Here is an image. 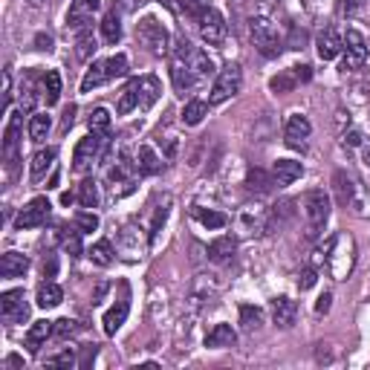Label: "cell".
I'll list each match as a JSON object with an SVG mask.
<instances>
[{"instance_id": "db71d44e", "label": "cell", "mask_w": 370, "mask_h": 370, "mask_svg": "<svg viewBox=\"0 0 370 370\" xmlns=\"http://www.w3.org/2000/svg\"><path fill=\"white\" fill-rule=\"evenodd\" d=\"M292 76L298 79V81H310L312 72H310V67H292Z\"/></svg>"}, {"instance_id": "7c38bea8", "label": "cell", "mask_w": 370, "mask_h": 370, "mask_svg": "<svg viewBox=\"0 0 370 370\" xmlns=\"http://www.w3.org/2000/svg\"><path fill=\"white\" fill-rule=\"evenodd\" d=\"M0 312H4L6 322H23L29 315L27 298H23V289H9L0 295Z\"/></svg>"}, {"instance_id": "4dcf8cb0", "label": "cell", "mask_w": 370, "mask_h": 370, "mask_svg": "<svg viewBox=\"0 0 370 370\" xmlns=\"http://www.w3.org/2000/svg\"><path fill=\"white\" fill-rule=\"evenodd\" d=\"M206 116H209V105H206V102H200V98H194V102H188V105L183 107V125L197 128Z\"/></svg>"}, {"instance_id": "7402d4cb", "label": "cell", "mask_w": 370, "mask_h": 370, "mask_svg": "<svg viewBox=\"0 0 370 370\" xmlns=\"http://www.w3.org/2000/svg\"><path fill=\"white\" fill-rule=\"evenodd\" d=\"M171 79H174V90L183 93V95H185V90H191V87L197 84V76L188 70V64L180 61V58L171 61Z\"/></svg>"}, {"instance_id": "44dd1931", "label": "cell", "mask_w": 370, "mask_h": 370, "mask_svg": "<svg viewBox=\"0 0 370 370\" xmlns=\"http://www.w3.org/2000/svg\"><path fill=\"white\" fill-rule=\"evenodd\" d=\"M234 249H237V243H234V237H217V240H211L209 243V260L211 263H229L232 260V255H234Z\"/></svg>"}, {"instance_id": "680465c9", "label": "cell", "mask_w": 370, "mask_h": 370, "mask_svg": "<svg viewBox=\"0 0 370 370\" xmlns=\"http://www.w3.org/2000/svg\"><path fill=\"white\" fill-rule=\"evenodd\" d=\"M72 116H76V107H70V110L64 113V128H70V125H72Z\"/></svg>"}, {"instance_id": "bcb514c9", "label": "cell", "mask_w": 370, "mask_h": 370, "mask_svg": "<svg viewBox=\"0 0 370 370\" xmlns=\"http://www.w3.org/2000/svg\"><path fill=\"white\" fill-rule=\"evenodd\" d=\"M76 364V356H72V350H64L53 359H46V367H72Z\"/></svg>"}, {"instance_id": "8d00e7d4", "label": "cell", "mask_w": 370, "mask_h": 370, "mask_svg": "<svg viewBox=\"0 0 370 370\" xmlns=\"http://www.w3.org/2000/svg\"><path fill=\"white\" fill-rule=\"evenodd\" d=\"M194 217L200 220V223L206 226V229H223L226 223H229V217L223 214V211H206V209H194Z\"/></svg>"}, {"instance_id": "8992f818", "label": "cell", "mask_w": 370, "mask_h": 370, "mask_svg": "<svg viewBox=\"0 0 370 370\" xmlns=\"http://www.w3.org/2000/svg\"><path fill=\"white\" fill-rule=\"evenodd\" d=\"M197 20H200V38L209 46H220V44L226 41V20H223V15H220L217 9L206 6Z\"/></svg>"}, {"instance_id": "d590c367", "label": "cell", "mask_w": 370, "mask_h": 370, "mask_svg": "<svg viewBox=\"0 0 370 370\" xmlns=\"http://www.w3.org/2000/svg\"><path fill=\"white\" fill-rule=\"evenodd\" d=\"M119 15L121 12H107L105 15V20H102V35H105V41L107 44H119V38H121V23H119Z\"/></svg>"}, {"instance_id": "ffe728a7", "label": "cell", "mask_w": 370, "mask_h": 370, "mask_svg": "<svg viewBox=\"0 0 370 370\" xmlns=\"http://www.w3.org/2000/svg\"><path fill=\"white\" fill-rule=\"evenodd\" d=\"M139 232H142V229L125 226V229H121V234H119V249H121V255H125L128 260H136V258H142V243H139Z\"/></svg>"}, {"instance_id": "11a10c76", "label": "cell", "mask_w": 370, "mask_h": 370, "mask_svg": "<svg viewBox=\"0 0 370 370\" xmlns=\"http://www.w3.org/2000/svg\"><path fill=\"white\" fill-rule=\"evenodd\" d=\"M344 142L353 145V147H359L362 145V133L359 131H348V133H344Z\"/></svg>"}, {"instance_id": "2e32d148", "label": "cell", "mask_w": 370, "mask_h": 370, "mask_svg": "<svg viewBox=\"0 0 370 370\" xmlns=\"http://www.w3.org/2000/svg\"><path fill=\"white\" fill-rule=\"evenodd\" d=\"M128 312H131V304L121 298L119 304H113L107 312H105V318H102V324H105V333L107 336H116L119 330H121V324L128 322Z\"/></svg>"}, {"instance_id": "277c9868", "label": "cell", "mask_w": 370, "mask_h": 370, "mask_svg": "<svg viewBox=\"0 0 370 370\" xmlns=\"http://www.w3.org/2000/svg\"><path fill=\"white\" fill-rule=\"evenodd\" d=\"M249 35H252V41H255V46L260 49L263 55H278L281 53V35H278V27L272 20H269L266 15H260V18H252V23H249Z\"/></svg>"}, {"instance_id": "603a6c76", "label": "cell", "mask_w": 370, "mask_h": 370, "mask_svg": "<svg viewBox=\"0 0 370 370\" xmlns=\"http://www.w3.org/2000/svg\"><path fill=\"white\" fill-rule=\"evenodd\" d=\"M55 333V324L53 322H46V318H41V322H35L32 327H29V333H27V348L32 350V353H38L41 348H44V341Z\"/></svg>"}, {"instance_id": "cb8c5ba5", "label": "cell", "mask_w": 370, "mask_h": 370, "mask_svg": "<svg viewBox=\"0 0 370 370\" xmlns=\"http://www.w3.org/2000/svg\"><path fill=\"white\" fill-rule=\"evenodd\" d=\"M272 318L278 327H292L295 318H298V304H295L292 298H278L272 304Z\"/></svg>"}, {"instance_id": "484cf974", "label": "cell", "mask_w": 370, "mask_h": 370, "mask_svg": "<svg viewBox=\"0 0 370 370\" xmlns=\"http://www.w3.org/2000/svg\"><path fill=\"white\" fill-rule=\"evenodd\" d=\"M105 81H110L107 61H93V67L84 72V79H81V93H90L95 87H102Z\"/></svg>"}, {"instance_id": "30bf717a", "label": "cell", "mask_w": 370, "mask_h": 370, "mask_svg": "<svg viewBox=\"0 0 370 370\" xmlns=\"http://www.w3.org/2000/svg\"><path fill=\"white\" fill-rule=\"evenodd\" d=\"M98 0H72L70 4V12H67V27L70 29H76V32H81V29H87V23L93 20V15L98 12Z\"/></svg>"}, {"instance_id": "816d5d0a", "label": "cell", "mask_w": 370, "mask_h": 370, "mask_svg": "<svg viewBox=\"0 0 370 370\" xmlns=\"http://www.w3.org/2000/svg\"><path fill=\"white\" fill-rule=\"evenodd\" d=\"M330 304H333V295L324 292L322 298H318V304H315V312H318V315H327V312H330Z\"/></svg>"}, {"instance_id": "74e56055", "label": "cell", "mask_w": 370, "mask_h": 370, "mask_svg": "<svg viewBox=\"0 0 370 370\" xmlns=\"http://www.w3.org/2000/svg\"><path fill=\"white\" fill-rule=\"evenodd\" d=\"M87 125H90V133L105 136V133L110 131V113H107L105 107H95V110L90 113V119H87Z\"/></svg>"}, {"instance_id": "7dc6e473", "label": "cell", "mask_w": 370, "mask_h": 370, "mask_svg": "<svg viewBox=\"0 0 370 370\" xmlns=\"http://www.w3.org/2000/svg\"><path fill=\"white\" fill-rule=\"evenodd\" d=\"M76 333V322H70V318H61V322H55V336L58 338H67Z\"/></svg>"}, {"instance_id": "60d3db41", "label": "cell", "mask_w": 370, "mask_h": 370, "mask_svg": "<svg viewBox=\"0 0 370 370\" xmlns=\"http://www.w3.org/2000/svg\"><path fill=\"white\" fill-rule=\"evenodd\" d=\"M93 53H95V38H93L90 29H81V32H79V58L87 61Z\"/></svg>"}, {"instance_id": "681fc988", "label": "cell", "mask_w": 370, "mask_h": 370, "mask_svg": "<svg viewBox=\"0 0 370 370\" xmlns=\"http://www.w3.org/2000/svg\"><path fill=\"white\" fill-rule=\"evenodd\" d=\"M147 4V0H116V12H136L139 6H145Z\"/></svg>"}, {"instance_id": "ba28073f", "label": "cell", "mask_w": 370, "mask_h": 370, "mask_svg": "<svg viewBox=\"0 0 370 370\" xmlns=\"http://www.w3.org/2000/svg\"><path fill=\"white\" fill-rule=\"evenodd\" d=\"M367 58V41L359 29H348V38H344V61L341 70L344 72H356Z\"/></svg>"}, {"instance_id": "5b68a950", "label": "cell", "mask_w": 370, "mask_h": 370, "mask_svg": "<svg viewBox=\"0 0 370 370\" xmlns=\"http://www.w3.org/2000/svg\"><path fill=\"white\" fill-rule=\"evenodd\" d=\"M304 217L310 223V234H318L330 217V197L324 191H310L304 197Z\"/></svg>"}, {"instance_id": "4fadbf2b", "label": "cell", "mask_w": 370, "mask_h": 370, "mask_svg": "<svg viewBox=\"0 0 370 370\" xmlns=\"http://www.w3.org/2000/svg\"><path fill=\"white\" fill-rule=\"evenodd\" d=\"M18 142H20V116L12 113L9 116V125L4 131V151H6V165L9 171H15V162H18Z\"/></svg>"}, {"instance_id": "f907efd6", "label": "cell", "mask_w": 370, "mask_h": 370, "mask_svg": "<svg viewBox=\"0 0 370 370\" xmlns=\"http://www.w3.org/2000/svg\"><path fill=\"white\" fill-rule=\"evenodd\" d=\"M315 281H318L315 269H304L301 278H298V286H301V289H312V286H315Z\"/></svg>"}, {"instance_id": "f1b7e54d", "label": "cell", "mask_w": 370, "mask_h": 370, "mask_svg": "<svg viewBox=\"0 0 370 370\" xmlns=\"http://www.w3.org/2000/svg\"><path fill=\"white\" fill-rule=\"evenodd\" d=\"M246 185H249V191L269 194L272 185H278V180L272 174H266V171H260V168H249V174H246Z\"/></svg>"}, {"instance_id": "f35d334b", "label": "cell", "mask_w": 370, "mask_h": 370, "mask_svg": "<svg viewBox=\"0 0 370 370\" xmlns=\"http://www.w3.org/2000/svg\"><path fill=\"white\" fill-rule=\"evenodd\" d=\"M133 107H139V93H136V87H133V81L121 90V95H119V105H116V113L119 116H125V113H131Z\"/></svg>"}, {"instance_id": "d6a6232c", "label": "cell", "mask_w": 370, "mask_h": 370, "mask_svg": "<svg viewBox=\"0 0 370 370\" xmlns=\"http://www.w3.org/2000/svg\"><path fill=\"white\" fill-rule=\"evenodd\" d=\"M240 324H243L246 333L258 330V327L263 324V310H260V307H252V304H243V307H240Z\"/></svg>"}, {"instance_id": "6125c7cd", "label": "cell", "mask_w": 370, "mask_h": 370, "mask_svg": "<svg viewBox=\"0 0 370 370\" xmlns=\"http://www.w3.org/2000/svg\"><path fill=\"white\" fill-rule=\"evenodd\" d=\"M18 364H20V359H18V356H9V359H6V367H18Z\"/></svg>"}, {"instance_id": "52a82bcc", "label": "cell", "mask_w": 370, "mask_h": 370, "mask_svg": "<svg viewBox=\"0 0 370 370\" xmlns=\"http://www.w3.org/2000/svg\"><path fill=\"white\" fill-rule=\"evenodd\" d=\"M49 200L46 197H35V200H29L27 206L20 209V214L15 217V229H38V226H44L46 223V217H49Z\"/></svg>"}, {"instance_id": "94428289", "label": "cell", "mask_w": 370, "mask_h": 370, "mask_svg": "<svg viewBox=\"0 0 370 370\" xmlns=\"http://www.w3.org/2000/svg\"><path fill=\"white\" fill-rule=\"evenodd\" d=\"M275 6V0H260V12H269Z\"/></svg>"}, {"instance_id": "d6986e66", "label": "cell", "mask_w": 370, "mask_h": 370, "mask_svg": "<svg viewBox=\"0 0 370 370\" xmlns=\"http://www.w3.org/2000/svg\"><path fill=\"white\" fill-rule=\"evenodd\" d=\"M234 341H237V333L232 330V324H214L211 333L206 336V348H211V350L234 348Z\"/></svg>"}, {"instance_id": "6f0895ef", "label": "cell", "mask_w": 370, "mask_h": 370, "mask_svg": "<svg viewBox=\"0 0 370 370\" xmlns=\"http://www.w3.org/2000/svg\"><path fill=\"white\" fill-rule=\"evenodd\" d=\"M162 6H168L171 12H180V6H183V0H159Z\"/></svg>"}, {"instance_id": "836d02e7", "label": "cell", "mask_w": 370, "mask_h": 370, "mask_svg": "<svg viewBox=\"0 0 370 370\" xmlns=\"http://www.w3.org/2000/svg\"><path fill=\"white\" fill-rule=\"evenodd\" d=\"M87 258H90L95 266H110V263H113V246H110V240L93 243V249L87 252Z\"/></svg>"}, {"instance_id": "9c48e42d", "label": "cell", "mask_w": 370, "mask_h": 370, "mask_svg": "<svg viewBox=\"0 0 370 370\" xmlns=\"http://www.w3.org/2000/svg\"><path fill=\"white\" fill-rule=\"evenodd\" d=\"M312 133V125H310V119L301 116V113H292L286 119V128H284V142L289 147H295V151H304L307 147V139Z\"/></svg>"}, {"instance_id": "7a4b0ae2", "label": "cell", "mask_w": 370, "mask_h": 370, "mask_svg": "<svg viewBox=\"0 0 370 370\" xmlns=\"http://www.w3.org/2000/svg\"><path fill=\"white\" fill-rule=\"evenodd\" d=\"M136 38H139V44L147 49V53H154V55H168L171 35H168V29L162 27L157 18H142V20L136 23Z\"/></svg>"}, {"instance_id": "f5cc1de1", "label": "cell", "mask_w": 370, "mask_h": 370, "mask_svg": "<svg viewBox=\"0 0 370 370\" xmlns=\"http://www.w3.org/2000/svg\"><path fill=\"white\" fill-rule=\"evenodd\" d=\"M362 6H364V0H344V4H341V12H344V15H356V12H362Z\"/></svg>"}, {"instance_id": "e0dca14e", "label": "cell", "mask_w": 370, "mask_h": 370, "mask_svg": "<svg viewBox=\"0 0 370 370\" xmlns=\"http://www.w3.org/2000/svg\"><path fill=\"white\" fill-rule=\"evenodd\" d=\"M29 269V258L23 252H6L0 258V275L4 278H20Z\"/></svg>"}, {"instance_id": "4316f807", "label": "cell", "mask_w": 370, "mask_h": 370, "mask_svg": "<svg viewBox=\"0 0 370 370\" xmlns=\"http://www.w3.org/2000/svg\"><path fill=\"white\" fill-rule=\"evenodd\" d=\"M53 162H55V151H53V147H46V151H38V154L32 157V162H29V180H32V183H41V180L46 177V171L53 168Z\"/></svg>"}, {"instance_id": "ac0fdd59", "label": "cell", "mask_w": 370, "mask_h": 370, "mask_svg": "<svg viewBox=\"0 0 370 370\" xmlns=\"http://www.w3.org/2000/svg\"><path fill=\"white\" fill-rule=\"evenodd\" d=\"M133 87L139 93V107H151L157 98H159V79L157 76H142V79H133Z\"/></svg>"}, {"instance_id": "e575fe53", "label": "cell", "mask_w": 370, "mask_h": 370, "mask_svg": "<svg viewBox=\"0 0 370 370\" xmlns=\"http://www.w3.org/2000/svg\"><path fill=\"white\" fill-rule=\"evenodd\" d=\"M49 128H53V119H49L46 113H35L29 119V139L32 142H44L46 133H49Z\"/></svg>"}, {"instance_id": "3957f363", "label": "cell", "mask_w": 370, "mask_h": 370, "mask_svg": "<svg viewBox=\"0 0 370 370\" xmlns=\"http://www.w3.org/2000/svg\"><path fill=\"white\" fill-rule=\"evenodd\" d=\"M240 84H243V70L237 64H226L223 70L217 72V79L211 84L209 105H223V102H229L232 95L240 93Z\"/></svg>"}, {"instance_id": "d4e9b609", "label": "cell", "mask_w": 370, "mask_h": 370, "mask_svg": "<svg viewBox=\"0 0 370 370\" xmlns=\"http://www.w3.org/2000/svg\"><path fill=\"white\" fill-rule=\"evenodd\" d=\"M333 185H336V197H338V203H341V206H350V203L356 200L359 188H356V180H353L350 174L338 171V174L333 177Z\"/></svg>"}, {"instance_id": "1f68e13d", "label": "cell", "mask_w": 370, "mask_h": 370, "mask_svg": "<svg viewBox=\"0 0 370 370\" xmlns=\"http://www.w3.org/2000/svg\"><path fill=\"white\" fill-rule=\"evenodd\" d=\"M58 98H61V76H58V70H49L44 76V102L58 105Z\"/></svg>"}, {"instance_id": "ab89813d", "label": "cell", "mask_w": 370, "mask_h": 370, "mask_svg": "<svg viewBox=\"0 0 370 370\" xmlns=\"http://www.w3.org/2000/svg\"><path fill=\"white\" fill-rule=\"evenodd\" d=\"M79 203H81L84 209H95V206H98V185H95L93 180H84V183L79 185Z\"/></svg>"}, {"instance_id": "8fae6325", "label": "cell", "mask_w": 370, "mask_h": 370, "mask_svg": "<svg viewBox=\"0 0 370 370\" xmlns=\"http://www.w3.org/2000/svg\"><path fill=\"white\" fill-rule=\"evenodd\" d=\"M95 157H98V139H95V133H90L76 145V151H72V171H76V174H87Z\"/></svg>"}, {"instance_id": "b9f144b4", "label": "cell", "mask_w": 370, "mask_h": 370, "mask_svg": "<svg viewBox=\"0 0 370 370\" xmlns=\"http://www.w3.org/2000/svg\"><path fill=\"white\" fill-rule=\"evenodd\" d=\"M107 72H110V79H121V76H128V55H113L107 58Z\"/></svg>"}, {"instance_id": "ee69618b", "label": "cell", "mask_w": 370, "mask_h": 370, "mask_svg": "<svg viewBox=\"0 0 370 370\" xmlns=\"http://www.w3.org/2000/svg\"><path fill=\"white\" fill-rule=\"evenodd\" d=\"M76 229H79L81 234L95 232V229H98V217H95L93 211H79V214H76Z\"/></svg>"}, {"instance_id": "91938a15", "label": "cell", "mask_w": 370, "mask_h": 370, "mask_svg": "<svg viewBox=\"0 0 370 370\" xmlns=\"http://www.w3.org/2000/svg\"><path fill=\"white\" fill-rule=\"evenodd\" d=\"M362 157H364V165H370V142L362 145Z\"/></svg>"}, {"instance_id": "83f0119b", "label": "cell", "mask_w": 370, "mask_h": 370, "mask_svg": "<svg viewBox=\"0 0 370 370\" xmlns=\"http://www.w3.org/2000/svg\"><path fill=\"white\" fill-rule=\"evenodd\" d=\"M136 168H139V174L154 177V174H159V171H162V159L154 154V147L142 145L139 151H136Z\"/></svg>"}, {"instance_id": "c3c4849f", "label": "cell", "mask_w": 370, "mask_h": 370, "mask_svg": "<svg viewBox=\"0 0 370 370\" xmlns=\"http://www.w3.org/2000/svg\"><path fill=\"white\" fill-rule=\"evenodd\" d=\"M79 234H81V232L70 234V237L64 240V249H67V252H70L72 258H79V255H81V240H79Z\"/></svg>"}, {"instance_id": "9a60e30c", "label": "cell", "mask_w": 370, "mask_h": 370, "mask_svg": "<svg viewBox=\"0 0 370 370\" xmlns=\"http://www.w3.org/2000/svg\"><path fill=\"white\" fill-rule=\"evenodd\" d=\"M272 177L278 180V185H292L295 180L304 177V165L295 162V159H278L272 165Z\"/></svg>"}, {"instance_id": "6da1fadb", "label": "cell", "mask_w": 370, "mask_h": 370, "mask_svg": "<svg viewBox=\"0 0 370 370\" xmlns=\"http://www.w3.org/2000/svg\"><path fill=\"white\" fill-rule=\"evenodd\" d=\"M327 266H330V275L336 281H348L350 278L353 266H356V240L350 234H336L333 237Z\"/></svg>"}, {"instance_id": "7bdbcfd3", "label": "cell", "mask_w": 370, "mask_h": 370, "mask_svg": "<svg viewBox=\"0 0 370 370\" xmlns=\"http://www.w3.org/2000/svg\"><path fill=\"white\" fill-rule=\"evenodd\" d=\"M295 81H298V79H295L292 72H281V76H275L272 81H269V90H272V93H289L295 87Z\"/></svg>"}, {"instance_id": "f546056e", "label": "cell", "mask_w": 370, "mask_h": 370, "mask_svg": "<svg viewBox=\"0 0 370 370\" xmlns=\"http://www.w3.org/2000/svg\"><path fill=\"white\" fill-rule=\"evenodd\" d=\"M61 301H64V289H61L58 284H53V281L41 284V289H38V307H41V310H53V307H58Z\"/></svg>"}, {"instance_id": "9f6ffc18", "label": "cell", "mask_w": 370, "mask_h": 370, "mask_svg": "<svg viewBox=\"0 0 370 370\" xmlns=\"http://www.w3.org/2000/svg\"><path fill=\"white\" fill-rule=\"evenodd\" d=\"M35 46L38 49H46V53H49V49H53V38H49V35H38L35 38Z\"/></svg>"}, {"instance_id": "5bb4252c", "label": "cell", "mask_w": 370, "mask_h": 370, "mask_svg": "<svg viewBox=\"0 0 370 370\" xmlns=\"http://www.w3.org/2000/svg\"><path fill=\"white\" fill-rule=\"evenodd\" d=\"M315 46H318V58H322V61H333V58H338V53L344 49V38L336 29H324L322 35H318Z\"/></svg>"}, {"instance_id": "f6af8a7d", "label": "cell", "mask_w": 370, "mask_h": 370, "mask_svg": "<svg viewBox=\"0 0 370 370\" xmlns=\"http://www.w3.org/2000/svg\"><path fill=\"white\" fill-rule=\"evenodd\" d=\"M165 217H168V203H165V206H159V209H157V214H154V226H151V243H157V237H159V232H162V226H165Z\"/></svg>"}]
</instances>
